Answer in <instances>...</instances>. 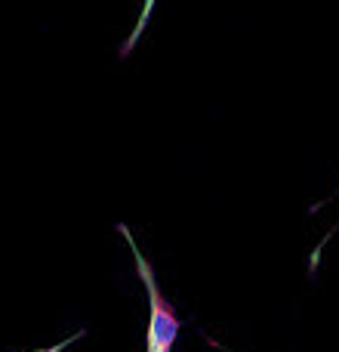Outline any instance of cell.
Listing matches in <instances>:
<instances>
[{
	"label": "cell",
	"instance_id": "1",
	"mask_svg": "<svg viewBox=\"0 0 339 352\" xmlns=\"http://www.w3.org/2000/svg\"><path fill=\"white\" fill-rule=\"evenodd\" d=\"M117 235L130 244V254H133V263H136V275L139 281L145 285V294H148V328H145V352H173L176 340L182 334V318L176 312V306L161 294L158 287V278H154V269L152 263L145 260V254L139 250L136 244L133 232H130L127 223H117L115 226Z\"/></svg>",
	"mask_w": 339,
	"mask_h": 352
},
{
	"label": "cell",
	"instance_id": "2",
	"mask_svg": "<svg viewBox=\"0 0 339 352\" xmlns=\"http://www.w3.org/2000/svg\"><path fill=\"white\" fill-rule=\"evenodd\" d=\"M86 337V331L80 328V331H74L71 337H65V340H59V343H53V346H47V349H31V352H65L71 343H78V340H84Z\"/></svg>",
	"mask_w": 339,
	"mask_h": 352
}]
</instances>
